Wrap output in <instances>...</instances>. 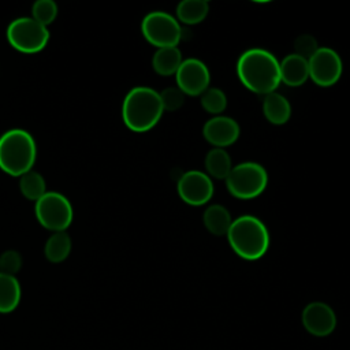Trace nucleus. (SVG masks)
Instances as JSON below:
<instances>
[{
  "label": "nucleus",
  "mask_w": 350,
  "mask_h": 350,
  "mask_svg": "<svg viewBox=\"0 0 350 350\" xmlns=\"http://www.w3.org/2000/svg\"><path fill=\"white\" fill-rule=\"evenodd\" d=\"M237 74L246 89L264 96L276 92L282 82L280 63L271 52L261 48L247 49L239 56Z\"/></svg>",
  "instance_id": "nucleus-1"
},
{
  "label": "nucleus",
  "mask_w": 350,
  "mask_h": 350,
  "mask_svg": "<svg viewBox=\"0 0 350 350\" xmlns=\"http://www.w3.org/2000/svg\"><path fill=\"white\" fill-rule=\"evenodd\" d=\"M163 112L160 93L148 86L133 88L122 104L123 122L135 133H145L153 129Z\"/></svg>",
  "instance_id": "nucleus-2"
},
{
  "label": "nucleus",
  "mask_w": 350,
  "mask_h": 350,
  "mask_svg": "<svg viewBox=\"0 0 350 350\" xmlns=\"http://www.w3.org/2000/svg\"><path fill=\"white\" fill-rule=\"evenodd\" d=\"M227 239L235 254L253 261L261 258L269 247V232L256 216L243 215L232 220Z\"/></svg>",
  "instance_id": "nucleus-3"
},
{
  "label": "nucleus",
  "mask_w": 350,
  "mask_h": 350,
  "mask_svg": "<svg viewBox=\"0 0 350 350\" xmlns=\"http://www.w3.org/2000/svg\"><path fill=\"white\" fill-rule=\"evenodd\" d=\"M37 146L31 134L23 129H11L0 137V168L11 176H22L33 170Z\"/></svg>",
  "instance_id": "nucleus-4"
},
{
  "label": "nucleus",
  "mask_w": 350,
  "mask_h": 350,
  "mask_svg": "<svg viewBox=\"0 0 350 350\" xmlns=\"http://www.w3.org/2000/svg\"><path fill=\"white\" fill-rule=\"evenodd\" d=\"M268 185L267 170L254 161L239 163L232 167L226 178L230 194L239 200H253L258 197Z\"/></svg>",
  "instance_id": "nucleus-5"
},
{
  "label": "nucleus",
  "mask_w": 350,
  "mask_h": 350,
  "mask_svg": "<svg viewBox=\"0 0 350 350\" xmlns=\"http://www.w3.org/2000/svg\"><path fill=\"white\" fill-rule=\"evenodd\" d=\"M7 40L19 52L37 53L48 44L49 30L31 16L16 18L7 27Z\"/></svg>",
  "instance_id": "nucleus-6"
},
{
  "label": "nucleus",
  "mask_w": 350,
  "mask_h": 350,
  "mask_svg": "<svg viewBox=\"0 0 350 350\" xmlns=\"http://www.w3.org/2000/svg\"><path fill=\"white\" fill-rule=\"evenodd\" d=\"M34 212L38 223L53 232L66 231L72 221V206L68 198L57 191H46L36 201Z\"/></svg>",
  "instance_id": "nucleus-7"
},
{
  "label": "nucleus",
  "mask_w": 350,
  "mask_h": 350,
  "mask_svg": "<svg viewBox=\"0 0 350 350\" xmlns=\"http://www.w3.org/2000/svg\"><path fill=\"white\" fill-rule=\"evenodd\" d=\"M141 31L145 40L160 48L178 46L182 38V27L179 22L164 11H152L141 22Z\"/></svg>",
  "instance_id": "nucleus-8"
},
{
  "label": "nucleus",
  "mask_w": 350,
  "mask_h": 350,
  "mask_svg": "<svg viewBox=\"0 0 350 350\" xmlns=\"http://www.w3.org/2000/svg\"><path fill=\"white\" fill-rule=\"evenodd\" d=\"M309 78L321 88L335 85L342 75V59L331 48H319L308 60Z\"/></svg>",
  "instance_id": "nucleus-9"
},
{
  "label": "nucleus",
  "mask_w": 350,
  "mask_h": 350,
  "mask_svg": "<svg viewBox=\"0 0 350 350\" xmlns=\"http://www.w3.org/2000/svg\"><path fill=\"white\" fill-rule=\"evenodd\" d=\"M176 190L180 200L193 206L205 205L215 193L211 176L197 170L185 172L178 180Z\"/></svg>",
  "instance_id": "nucleus-10"
},
{
  "label": "nucleus",
  "mask_w": 350,
  "mask_h": 350,
  "mask_svg": "<svg viewBox=\"0 0 350 350\" xmlns=\"http://www.w3.org/2000/svg\"><path fill=\"white\" fill-rule=\"evenodd\" d=\"M176 88L187 96H201L211 82V74L204 62L186 59L175 74Z\"/></svg>",
  "instance_id": "nucleus-11"
},
{
  "label": "nucleus",
  "mask_w": 350,
  "mask_h": 350,
  "mask_svg": "<svg viewBox=\"0 0 350 350\" xmlns=\"http://www.w3.org/2000/svg\"><path fill=\"white\" fill-rule=\"evenodd\" d=\"M302 324L305 329L314 336H328L336 327V314L332 308L324 302H310L302 310Z\"/></svg>",
  "instance_id": "nucleus-12"
},
{
  "label": "nucleus",
  "mask_w": 350,
  "mask_h": 350,
  "mask_svg": "<svg viewBox=\"0 0 350 350\" xmlns=\"http://www.w3.org/2000/svg\"><path fill=\"white\" fill-rule=\"evenodd\" d=\"M239 124L235 119L228 116H213L206 120L202 127L204 138L215 148L224 149L237 142L239 138Z\"/></svg>",
  "instance_id": "nucleus-13"
},
{
  "label": "nucleus",
  "mask_w": 350,
  "mask_h": 350,
  "mask_svg": "<svg viewBox=\"0 0 350 350\" xmlns=\"http://www.w3.org/2000/svg\"><path fill=\"white\" fill-rule=\"evenodd\" d=\"M309 78L308 60L299 55H287L280 62V79L287 86H301Z\"/></svg>",
  "instance_id": "nucleus-14"
},
{
  "label": "nucleus",
  "mask_w": 350,
  "mask_h": 350,
  "mask_svg": "<svg viewBox=\"0 0 350 350\" xmlns=\"http://www.w3.org/2000/svg\"><path fill=\"white\" fill-rule=\"evenodd\" d=\"M262 113L269 123L280 126L290 120L291 105L284 96H282L278 92H273L264 97Z\"/></svg>",
  "instance_id": "nucleus-15"
},
{
  "label": "nucleus",
  "mask_w": 350,
  "mask_h": 350,
  "mask_svg": "<svg viewBox=\"0 0 350 350\" xmlns=\"http://www.w3.org/2000/svg\"><path fill=\"white\" fill-rule=\"evenodd\" d=\"M202 221H204L205 228L216 237L227 235V232L232 224V219H231L228 209L220 204L209 205L204 211Z\"/></svg>",
  "instance_id": "nucleus-16"
},
{
  "label": "nucleus",
  "mask_w": 350,
  "mask_h": 350,
  "mask_svg": "<svg viewBox=\"0 0 350 350\" xmlns=\"http://www.w3.org/2000/svg\"><path fill=\"white\" fill-rule=\"evenodd\" d=\"M182 62V52L178 46L160 48L153 55L152 67L156 74L161 77H170L176 74Z\"/></svg>",
  "instance_id": "nucleus-17"
},
{
  "label": "nucleus",
  "mask_w": 350,
  "mask_h": 350,
  "mask_svg": "<svg viewBox=\"0 0 350 350\" xmlns=\"http://www.w3.org/2000/svg\"><path fill=\"white\" fill-rule=\"evenodd\" d=\"M22 295L21 284L12 275L0 272V313H10L16 309Z\"/></svg>",
  "instance_id": "nucleus-18"
},
{
  "label": "nucleus",
  "mask_w": 350,
  "mask_h": 350,
  "mask_svg": "<svg viewBox=\"0 0 350 350\" xmlns=\"http://www.w3.org/2000/svg\"><path fill=\"white\" fill-rule=\"evenodd\" d=\"M209 12V3L205 0H185L176 5V21L185 25L201 23Z\"/></svg>",
  "instance_id": "nucleus-19"
},
{
  "label": "nucleus",
  "mask_w": 350,
  "mask_h": 350,
  "mask_svg": "<svg viewBox=\"0 0 350 350\" xmlns=\"http://www.w3.org/2000/svg\"><path fill=\"white\" fill-rule=\"evenodd\" d=\"M205 168L208 176L215 179H226L232 170L230 154L220 148H213L206 153Z\"/></svg>",
  "instance_id": "nucleus-20"
},
{
  "label": "nucleus",
  "mask_w": 350,
  "mask_h": 350,
  "mask_svg": "<svg viewBox=\"0 0 350 350\" xmlns=\"http://www.w3.org/2000/svg\"><path fill=\"white\" fill-rule=\"evenodd\" d=\"M71 252V238L66 231H57L53 232L44 247L45 257L51 262H62L64 261Z\"/></svg>",
  "instance_id": "nucleus-21"
},
{
  "label": "nucleus",
  "mask_w": 350,
  "mask_h": 350,
  "mask_svg": "<svg viewBox=\"0 0 350 350\" xmlns=\"http://www.w3.org/2000/svg\"><path fill=\"white\" fill-rule=\"evenodd\" d=\"M19 190L27 200L38 201L46 193V183L41 174L30 170L19 176Z\"/></svg>",
  "instance_id": "nucleus-22"
},
{
  "label": "nucleus",
  "mask_w": 350,
  "mask_h": 350,
  "mask_svg": "<svg viewBox=\"0 0 350 350\" xmlns=\"http://www.w3.org/2000/svg\"><path fill=\"white\" fill-rule=\"evenodd\" d=\"M201 105L206 112L219 116L227 107V97L219 88H208L201 94Z\"/></svg>",
  "instance_id": "nucleus-23"
},
{
  "label": "nucleus",
  "mask_w": 350,
  "mask_h": 350,
  "mask_svg": "<svg viewBox=\"0 0 350 350\" xmlns=\"http://www.w3.org/2000/svg\"><path fill=\"white\" fill-rule=\"evenodd\" d=\"M57 16V4L53 0H37L31 7V18L48 27Z\"/></svg>",
  "instance_id": "nucleus-24"
},
{
  "label": "nucleus",
  "mask_w": 350,
  "mask_h": 350,
  "mask_svg": "<svg viewBox=\"0 0 350 350\" xmlns=\"http://www.w3.org/2000/svg\"><path fill=\"white\" fill-rule=\"evenodd\" d=\"M160 100L164 111H176L185 103V94L175 86L165 88L160 92Z\"/></svg>",
  "instance_id": "nucleus-25"
},
{
  "label": "nucleus",
  "mask_w": 350,
  "mask_h": 350,
  "mask_svg": "<svg viewBox=\"0 0 350 350\" xmlns=\"http://www.w3.org/2000/svg\"><path fill=\"white\" fill-rule=\"evenodd\" d=\"M22 268V256L16 250H5L0 254V272L12 275L19 272Z\"/></svg>",
  "instance_id": "nucleus-26"
},
{
  "label": "nucleus",
  "mask_w": 350,
  "mask_h": 350,
  "mask_svg": "<svg viewBox=\"0 0 350 350\" xmlns=\"http://www.w3.org/2000/svg\"><path fill=\"white\" fill-rule=\"evenodd\" d=\"M294 48H295V55H299L306 60H309L314 55V52L319 49L316 38L310 34L299 36L294 42Z\"/></svg>",
  "instance_id": "nucleus-27"
}]
</instances>
